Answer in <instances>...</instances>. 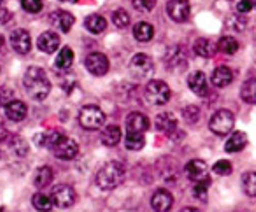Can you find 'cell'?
I'll use <instances>...</instances> for the list:
<instances>
[{
	"label": "cell",
	"mask_w": 256,
	"mask_h": 212,
	"mask_svg": "<svg viewBox=\"0 0 256 212\" xmlns=\"http://www.w3.org/2000/svg\"><path fill=\"white\" fill-rule=\"evenodd\" d=\"M23 86H25L30 98L36 100V102H42L44 98H48V95L51 92L50 78L40 67H30L25 72Z\"/></svg>",
	"instance_id": "obj_1"
},
{
	"label": "cell",
	"mask_w": 256,
	"mask_h": 212,
	"mask_svg": "<svg viewBox=\"0 0 256 212\" xmlns=\"http://www.w3.org/2000/svg\"><path fill=\"white\" fill-rule=\"evenodd\" d=\"M46 148H50V151L53 152L58 160H64V162L74 160L76 156L79 154L78 142L65 137V135L58 134V132H53V134L46 135Z\"/></svg>",
	"instance_id": "obj_2"
},
{
	"label": "cell",
	"mask_w": 256,
	"mask_h": 212,
	"mask_svg": "<svg viewBox=\"0 0 256 212\" xmlns=\"http://www.w3.org/2000/svg\"><path fill=\"white\" fill-rule=\"evenodd\" d=\"M124 176H126V170H124L123 163L109 162L107 165H104L102 168H100L98 174H96V184H98L100 190L112 191L124 182Z\"/></svg>",
	"instance_id": "obj_3"
},
{
	"label": "cell",
	"mask_w": 256,
	"mask_h": 212,
	"mask_svg": "<svg viewBox=\"0 0 256 212\" xmlns=\"http://www.w3.org/2000/svg\"><path fill=\"white\" fill-rule=\"evenodd\" d=\"M79 123L84 130H98L106 123V114L100 107L86 106L79 112Z\"/></svg>",
	"instance_id": "obj_4"
},
{
	"label": "cell",
	"mask_w": 256,
	"mask_h": 212,
	"mask_svg": "<svg viewBox=\"0 0 256 212\" xmlns=\"http://www.w3.org/2000/svg\"><path fill=\"white\" fill-rule=\"evenodd\" d=\"M144 96L151 106H165L170 100V88L164 81H151L148 82Z\"/></svg>",
	"instance_id": "obj_5"
},
{
	"label": "cell",
	"mask_w": 256,
	"mask_h": 212,
	"mask_svg": "<svg viewBox=\"0 0 256 212\" xmlns=\"http://www.w3.org/2000/svg\"><path fill=\"white\" fill-rule=\"evenodd\" d=\"M234 124H235L234 114H232L230 110H226V109H221V110H218L212 118H210L209 128H210V132H212V134L220 135V137H224V135H228L232 132Z\"/></svg>",
	"instance_id": "obj_6"
},
{
	"label": "cell",
	"mask_w": 256,
	"mask_h": 212,
	"mask_svg": "<svg viewBox=\"0 0 256 212\" xmlns=\"http://www.w3.org/2000/svg\"><path fill=\"white\" fill-rule=\"evenodd\" d=\"M76 191L72 186H67V184H58V186L53 188L51 191V200L56 207L60 208H68L76 204Z\"/></svg>",
	"instance_id": "obj_7"
},
{
	"label": "cell",
	"mask_w": 256,
	"mask_h": 212,
	"mask_svg": "<svg viewBox=\"0 0 256 212\" xmlns=\"http://www.w3.org/2000/svg\"><path fill=\"white\" fill-rule=\"evenodd\" d=\"M130 70H132L134 78L146 79V78H150V76L153 74L154 64H153V60L148 56V54L139 53V54H136V56L132 58V62H130Z\"/></svg>",
	"instance_id": "obj_8"
},
{
	"label": "cell",
	"mask_w": 256,
	"mask_h": 212,
	"mask_svg": "<svg viewBox=\"0 0 256 212\" xmlns=\"http://www.w3.org/2000/svg\"><path fill=\"white\" fill-rule=\"evenodd\" d=\"M186 176L192 182H210L209 179V168H207V163L202 160H193L186 165L184 168Z\"/></svg>",
	"instance_id": "obj_9"
},
{
	"label": "cell",
	"mask_w": 256,
	"mask_h": 212,
	"mask_svg": "<svg viewBox=\"0 0 256 212\" xmlns=\"http://www.w3.org/2000/svg\"><path fill=\"white\" fill-rule=\"evenodd\" d=\"M86 68L90 70V74L96 76V78H102L109 72V60H107L106 54L102 53H92L86 58Z\"/></svg>",
	"instance_id": "obj_10"
},
{
	"label": "cell",
	"mask_w": 256,
	"mask_h": 212,
	"mask_svg": "<svg viewBox=\"0 0 256 212\" xmlns=\"http://www.w3.org/2000/svg\"><path fill=\"white\" fill-rule=\"evenodd\" d=\"M167 12L176 23H184L190 18V2L188 0H170L167 4Z\"/></svg>",
	"instance_id": "obj_11"
},
{
	"label": "cell",
	"mask_w": 256,
	"mask_h": 212,
	"mask_svg": "<svg viewBox=\"0 0 256 212\" xmlns=\"http://www.w3.org/2000/svg\"><path fill=\"white\" fill-rule=\"evenodd\" d=\"M11 46L16 53L28 54L30 50H32V37L26 30H14L11 34Z\"/></svg>",
	"instance_id": "obj_12"
},
{
	"label": "cell",
	"mask_w": 256,
	"mask_h": 212,
	"mask_svg": "<svg viewBox=\"0 0 256 212\" xmlns=\"http://www.w3.org/2000/svg\"><path fill=\"white\" fill-rule=\"evenodd\" d=\"M188 62V50L184 46H174L165 54V65L168 68H179Z\"/></svg>",
	"instance_id": "obj_13"
},
{
	"label": "cell",
	"mask_w": 256,
	"mask_h": 212,
	"mask_svg": "<svg viewBox=\"0 0 256 212\" xmlns=\"http://www.w3.org/2000/svg\"><path fill=\"white\" fill-rule=\"evenodd\" d=\"M154 124H156L158 132H162V134H165V135H170V137H174V134L178 132V128H179L178 120H176L174 114H170V112L158 114Z\"/></svg>",
	"instance_id": "obj_14"
},
{
	"label": "cell",
	"mask_w": 256,
	"mask_h": 212,
	"mask_svg": "<svg viewBox=\"0 0 256 212\" xmlns=\"http://www.w3.org/2000/svg\"><path fill=\"white\" fill-rule=\"evenodd\" d=\"M50 22L53 23V26L60 28L64 34H68L72 26H74L76 18L70 14V12H67V11H54V12H51Z\"/></svg>",
	"instance_id": "obj_15"
},
{
	"label": "cell",
	"mask_w": 256,
	"mask_h": 212,
	"mask_svg": "<svg viewBox=\"0 0 256 212\" xmlns=\"http://www.w3.org/2000/svg\"><path fill=\"white\" fill-rule=\"evenodd\" d=\"M174 205V198L167 190H158L151 198V207L156 212H168Z\"/></svg>",
	"instance_id": "obj_16"
},
{
	"label": "cell",
	"mask_w": 256,
	"mask_h": 212,
	"mask_svg": "<svg viewBox=\"0 0 256 212\" xmlns=\"http://www.w3.org/2000/svg\"><path fill=\"white\" fill-rule=\"evenodd\" d=\"M4 110H6L8 120L14 121V123L23 121L26 118V114H28V107H26L22 100H12V102H9L8 106L4 107Z\"/></svg>",
	"instance_id": "obj_17"
},
{
	"label": "cell",
	"mask_w": 256,
	"mask_h": 212,
	"mask_svg": "<svg viewBox=\"0 0 256 212\" xmlns=\"http://www.w3.org/2000/svg\"><path fill=\"white\" fill-rule=\"evenodd\" d=\"M60 36L54 32H44L42 36L39 37V40H37V46H39V50L42 51V53H48V54H53L54 51L60 48Z\"/></svg>",
	"instance_id": "obj_18"
},
{
	"label": "cell",
	"mask_w": 256,
	"mask_h": 212,
	"mask_svg": "<svg viewBox=\"0 0 256 212\" xmlns=\"http://www.w3.org/2000/svg\"><path fill=\"white\" fill-rule=\"evenodd\" d=\"M188 86L198 96H206L209 93V84H207V78L204 72H193V74H190Z\"/></svg>",
	"instance_id": "obj_19"
},
{
	"label": "cell",
	"mask_w": 256,
	"mask_h": 212,
	"mask_svg": "<svg viewBox=\"0 0 256 212\" xmlns=\"http://www.w3.org/2000/svg\"><path fill=\"white\" fill-rule=\"evenodd\" d=\"M126 130L136 134H146L150 130V120L140 112H132L126 118Z\"/></svg>",
	"instance_id": "obj_20"
},
{
	"label": "cell",
	"mask_w": 256,
	"mask_h": 212,
	"mask_svg": "<svg viewBox=\"0 0 256 212\" xmlns=\"http://www.w3.org/2000/svg\"><path fill=\"white\" fill-rule=\"evenodd\" d=\"M234 81V72L228 67H218L212 72V84L216 88H226Z\"/></svg>",
	"instance_id": "obj_21"
},
{
	"label": "cell",
	"mask_w": 256,
	"mask_h": 212,
	"mask_svg": "<svg viewBox=\"0 0 256 212\" xmlns=\"http://www.w3.org/2000/svg\"><path fill=\"white\" fill-rule=\"evenodd\" d=\"M121 140V128L116 126V124H109V126L104 128L102 132V144L107 146V148H114L118 146Z\"/></svg>",
	"instance_id": "obj_22"
},
{
	"label": "cell",
	"mask_w": 256,
	"mask_h": 212,
	"mask_svg": "<svg viewBox=\"0 0 256 212\" xmlns=\"http://www.w3.org/2000/svg\"><path fill=\"white\" fill-rule=\"evenodd\" d=\"M193 51L202 58H212L218 51V46L210 39H198L193 46Z\"/></svg>",
	"instance_id": "obj_23"
},
{
	"label": "cell",
	"mask_w": 256,
	"mask_h": 212,
	"mask_svg": "<svg viewBox=\"0 0 256 212\" xmlns=\"http://www.w3.org/2000/svg\"><path fill=\"white\" fill-rule=\"evenodd\" d=\"M53 179H54L53 168H50V166H40V168L36 172V177H34V184H36V188L42 190V188L50 186V184L53 182Z\"/></svg>",
	"instance_id": "obj_24"
},
{
	"label": "cell",
	"mask_w": 256,
	"mask_h": 212,
	"mask_svg": "<svg viewBox=\"0 0 256 212\" xmlns=\"http://www.w3.org/2000/svg\"><path fill=\"white\" fill-rule=\"evenodd\" d=\"M134 37H136L139 42H150L151 39L154 37V28L153 25H150V23L142 22V23H137L136 28H134Z\"/></svg>",
	"instance_id": "obj_25"
},
{
	"label": "cell",
	"mask_w": 256,
	"mask_h": 212,
	"mask_svg": "<svg viewBox=\"0 0 256 212\" xmlns=\"http://www.w3.org/2000/svg\"><path fill=\"white\" fill-rule=\"evenodd\" d=\"M246 144H248V135L242 134V132H235V134L230 137V140L226 142V146H224V151L238 152L246 148Z\"/></svg>",
	"instance_id": "obj_26"
},
{
	"label": "cell",
	"mask_w": 256,
	"mask_h": 212,
	"mask_svg": "<svg viewBox=\"0 0 256 212\" xmlns=\"http://www.w3.org/2000/svg\"><path fill=\"white\" fill-rule=\"evenodd\" d=\"M84 26H86V30H88L90 34H95V36H98V34L106 32L107 22H106V18H102V16L93 14V16H88V18H86Z\"/></svg>",
	"instance_id": "obj_27"
},
{
	"label": "cell",
	"mask_w": 256,
	"mask_h": 212,
	"mask_svg": "<svg viewBox=\"0 0 256 212\" xmlns=\"http://www.w3.org/2000/svg\"><path fill=\"white\" fill-rule=\"evenodd\" d=\"M124 146L128 151H140L146 146V137L144 134H136V132H128L124 137Z\"/></svg>",
	"instance_id": "obj_28"
},
{
	"label": "cell",
	"mask_w": 256,
	"mask_h": 212,
	"mask_svg": "<svg viewBox=\"0 0 256 212\" xmlns=\"http://www.w3.org/2000/svg\"><path fill=\"white\" fill-rule=\"evenodd\" d=\"M72 64H74V51H72L70 48H64V50L58 53L54 65H56L58 70H68V68L72 67Z\"/></svg>",
	"instance_id": "obj_29"
},
{
	"label": "cell",
	"mask_w": 256,
	"mask_h": 212,
	"mask_svg": "<svg viewBox=\"0 0 256 212\" xmlns=\"http://www.w3.org/2000/svg\"><path fill=\"white\" fill-rule=\"evenodd\" d=\"M9 148H11V151L14 152L16 156H20V158H25L30 151L28 142L23 137H20V135H14V137L9 138Z\"/></svg>",
	"instance_id": "obj_30"
},
{
	"label": "cell",
	"mask_w": 256,
	"mask_h": 212,
	"mask_svg": "<svg viewBox=\"0 0 256 212\" xmlns=\"http://www.w3.org/2000/svg\"><path fill=\"white\" fill-rule=\"evenodd\" d=\"M240 96L246 104L256 106V79H249V81L244 82L240 90Z\"/></svg>",
	"instance_id": "obj_31"
},
{
	"label": "cell",
	"mask_w": 256,
	"mask_h": 212,
	"mask_svg": "<svg viewBox=\"0 0 256 212\" xmlns=\"http://www.w3.org/2000/svg\"><path fill=\"white\" fill-rule=\"evenodd\" d=\"M32 205L36 207V210H39V212H51V210H53V207H54L53 200H51L50 196H46V194H42V193L34 194Z\"/></svg>",
	"instance_id": "obj_32"
},
{
	"label": "cell",
	"mask_w": 256,
	"mask_h": 212,
	"mask_svg": "<svg viewBox=\"0 0 256 212\" xmlns=\"http://www.w3.org/2000/svg\"><path fill=\"white\" fill-rule=\"evenodd\" d=\"M242 190L248 196L256 198V172H248L242 176Z\"/></svg>",
	"instance_id": "obj_33"
},
{
	"label": "cell",
	"mask_w": 256,
	"mask_h": 212,
	"mask_svg": "<svg viewBox=\"0 0 256 212\" xmlns=\"http://www.w3.org/2000/svg\"><path fill=\"white\" fill-rule=\"evenodd\" d=\"M218 51H221L223 54H235L238 51V42L234 37H221L218 42Z\"/></svg>",
	"instance_id": "obj_34"
},
{
	"label": "cell",
	"mask_w": 256,
	"mask_h": 212,
	"mask_svg": "<svg viewBox=\"0 0 256 212\" xmlns=\"http://www.w3.org/2000/svg\"><path fill=\"white\" fill-rule=\"evenodd\" d=\"M112 23L118 28H126L130 25V14L126 11H123V9H118L112 14Z\"/></svg>",
	"instance_id": "obj_35"
},
{
	"label": "cell",
	"mask_w": 256,
	"mask_h": 212,
	"mask_svg": "<svg viewBox=\"0 0 256 212\" xmlns=\"http://www.w3.org/2000/svg\"><path fill=\"white\" fill-rule=\"evenodd\" d=\"M182 116H184L188 124H195V123H198V120H200V109L196 106H188L182 110Z\"/></svg>",
	"instance_id": "obj_36"
},
{
	"label": "cell",
	"mask_w": 256,
	"mask_h": 212,
	"mask_svg": "<svg viewBox=\"0 0 256 212\" xmlns=\"http://www.w3.org/2000/svg\"><path fill=\"white\" fill-rule=\"evenodd\" d=\"M22 6L30 14H37L42 11V0H22Z\"/></svg>",
	"instance_id": "obj_37"
},
{
	"label": "cell",
	"mask_w": 256,
	"mask_h": 212,
	"mask_svg": "<svg viewBox=\"0 0 256 212\" xmlns=\"http://www.w3.org/2000/svg\"><path fill=\"white\" fill-rule=\"evenodd\" d=\"M212 170H214V174H218V176H230L234 166H232V163L226 162V160H221V162H218L216 165L212 166Z\"/></svg>",
	"instance_id": "obj_38"
},
{
	"label": "cell",
	"mask_w": 256,
	"mask_h": 212,
	"mask_svg": "<svg viewBox=\"0 0 256 212\" xmlns=\"http://www.w3.org/2000/svg\"><path fill=\"white\" fill-rule=\"evenodd\" d=\"M156 6V0H134V8L140 12H150Z\"/></svg>",
	"instance_id": "obj_39"
},
{
	"label": "cell",
	"mask_w": 256,
	"mask_h": 212,
	"mask_svg": "<svg viewBox=\"0 0 256 212\" xmlns=\"http://www.w3.org/2000/svg\"><path fill=\"white\" fill-rule=\"evenodd\" d=\"M12 96H14V92L8 86H2L0 88V107H6L9 102H12Z\"/></svg>",
	"instance_id": "obj_40"
},
{
	"label": "cell",
	"mask_w": 256,
	"mask_h": 212,
	"mask_svg": "<svg viewBox=\"0 0 256 212\" xmlns=\"http://www.w3.org/2000/svg\"><path fill=\"white\" fill-rule=\"evenodd\" d=\"M207 188H209V182H196L193 188V196L198 200H207Z\"/></svg>",
	"instance_id": "obj_41"
},
{
	"label": "cell",
	"mask_w": 256,
	"mask_h": 212,
	"mask_svg": "<svg viewBox=\"0 0 256 212\" xmlns=\"http://www.w3.org/2000/svg\"><path fill=\"white\" fill-rule=\"evenodd\" d=\"M251 9H252V2H251V0H240V2L237 4V11L240 12V14H248Z\"/></svg>",
	"instance_id": "obj_42"
},
{
	"label": "cell",
	"mask_w": 256,
	"mask_h": 212,
	"mask_svg": "<svg viewBox=\"0 0 256 212\" xmlns=\"http://www.w3.org/2000/svg\"><path fill=\"white\" fill-rule=\"evenodd\" d=\"M9 20H11V12H9L8 9H0V26L6 25Z\"/></svg>",
	"instance_id": "obj_43"
},
{
	"label": "cell",
	"mask_w": 256,
	"mask_h": 212,
	"mask_svg": "<svg viewBox=\"0 0 256 212\" xmlns=\"http://www.w3.org/2000/svg\"><path fill=\"white\" fill-rule=\"evenodd\" d=\"M8 138H9V132H8V128L4 126V123H0V142L8 140Z\"/></svg>",
	"instance_id": "obj_44"
},
{
	"label": "cell",
	"mask_w": 256,
	"mask_h": 212,
	"mask_svg": "<svg viewBox=\"0 0 256 212\" xmlns=\"http://www.w3.org/2000/svg\"><path fill=\"white\" fill-rule=\"evenodd\" d=\"M181 212H202L200 208H196V207H186V208H182Z\"/></svg>",
	"instance_id": "obj_45"
},
{
	"label": "cell",
	"mask_w": 256,
	"mask_h": 212,
	"mask_svg": "<svg viewBox=\"0 0 256 212\" xmlns=\"http://www.w3.org/2000/svg\"><path fill=\"white\" fill-rule=\"evenodd\" d=\"M60 2H68V4H76L78 0H60Z\"/></svg>",
	"instance_id": "obj_46"
},
{
	"label": "cell",
	"mask_w": 256,
	"mask_h": 212,
	"mask_svg": "<svg viewBox=\"0 0 256 212\" xmlns=\"http://www.w3.org/2000/svg\"><path fill=\"white\" fill-rule=\"evenodd\" d=\"M2 46H4V37L0 36V50H2Z\"/></svg>",
	"instance_id": "obj_47"
},
{
	"label": "cell",
	"mask_w": 256,
	"mask_h": 212,
	"mask_svg": "<svg viewBox=\"0 0 256 212\" xmlns=\"http://www.w3.org/2000/svg\"><path fill=\"white\" fill-rule=\"evenodd\" d=\"M0 212H4V207H0Z\"/></svg>",
	"instance_id": "obj_48"
},
{
	"label": "cell",
	"mask_w": 256,
	"mask_h": 212,
	"mask_svg": "<svg viewBox=\"0 0 256 212\" xmlns=\"http://www.w3.org/2000/svg\"><path fill=\"white\" fill-rule=\"evenodd\" d=\"M2 2H4V0H0V6H2Z\"/></svg>",
	"instance_id": "obj_49"
},
{
	"label": "cell",
	"mask_w": 256,
	"mask_h": 212,
	"mask_svg": "<svg viewBox=\"0 0 256 212\" xmlns=\"http://www.w3.org/2000/svg\"><path fill=\"white\" fill-rule=\"evenodd\" d=\"M0 156H2V152H0Z\"/></svg>",
	"instance_id": "obj_50"
}]
</instances>
